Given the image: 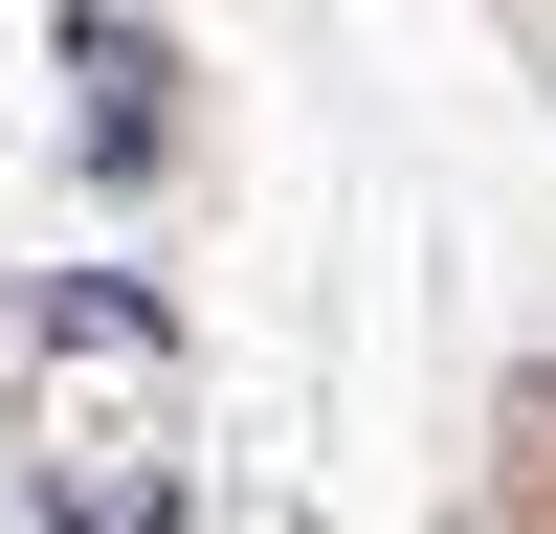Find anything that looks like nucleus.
<instances>
[{"mask_svg":"<svg viewBox=\"0 0 556 534\" xmlns=\"http://www.w3.org/2000/svg\"><path fill=\"white\" fill-rule=\"evenodd\" d=\"M134 356H156L134 290H67V312H45V512H67V534H156V468H134V445H178V400L134 423V400H112Z\"/></svg>","mask_w":556,"mask_h":534,"instance_id":"f257e3e1","label":"nucleus"}]
</instances>
